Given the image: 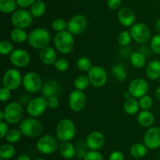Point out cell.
I'll return each mask as SVG.
<instances>
[{"label": "cell", "mask_w": 160, "mask_h": 160, "mask_svg": "<svg viewBox=\"0 0 160 160\" xmlns=\"http://www.w3.org/2000/svg\"><path fill=\"white\" fill-rule=\"evenodd\" d=\"M19 129L23 136L35 138L40 136L43 131V125L38 119L34 117L26 118L20 122Z\"/></svg>", "instance_id": "1"}, {"label": "cell", "mask_w": 160, "mask_h": 160, "mask_svg": "<svg viewBox=\"0 0 160 160\" xmlns=\"http://www.w3.org/2000/svg\"><path fill=\"white\" fill-rule=\"evenodd\" d=\"M75 45L74 35L68 31L56 33L54 37V45L56 50L62 54H68L73 50Z\"/></svg>", "instance_id": "2"}, {"label": "cell", "mask_w": 160, "mask_h": 160, "mask_svg": "<svg viewBox=\"0 0 160 160\" xmlns=\"http://www.w3.org/2000/svg\"><path fill=\"white\" fill-rule=\"evenodd\" d=\"M50 42V34L44 28H38L28 35V45L33 49L41 50L48 45Z\"/></svg>", "instance_id": "3"}, {"label": "cell", "mask_w": 160, "mask_h": 160, "mask_svg": "<svg viewBox=\"0 0 160 160\" xmlns=\"http://www.w3.org/2000/svg\"><path fill=\"white\" fill-rule=\"evenodd\" d=\"M76 135V125L70 119H62L56 125V136L59 141H70Z\"/></svg>", "instance_id": "4"}, {"label": "cell", "mask_w": 160, "mask_h": 160, "mask_svg": "<svg viewBox=\"0 0 160 160\" xmlns=\"http://www.w3.org/2000/svg\"><path fill=\"white\" fill-rule=\"evenodd\" d=\"M4 121L8 124L20 123L23 118V106L19 102L12 101L5 107L4 110Z\"/></svg>", "instance_id": "5"}, {"label": "cell", "mask_w": 160, "mask_h": 160, "mask_svg": "<svg viewBox=\"0 0 160 160\" xmlns=\"http://www.w3.org/2000/svg\"><path fill=\"white\" fill-rule=\"evenodd\" d=\"M59 143L56 136L46 134L40 136L36 144L38 151L43 155H51L59 150Z\"/></svg>", "instance_id": "6"}, {"label": "cell", "mask_w": 160, "mask_h": 160, "mask_svg": "<svg viewBox=\"0 0 160 160\" xmlns=\"http://www.w3.org/2000/svg\"><path fill=\"white\" fill-rule=\"evenodd\" d=\"M23 83V77L17 68H9L2 77V86L10 90H16Z\"/></svg>", "instance_id": "7"}, {"label": "cell", "mask_w": 160, "mask_h": 160, "mask_svg": "<svg viewBox=\"0 0 160 160\" xmlns=\"http://www.w3.org/2000/svg\"><path fill=\"white\" fill-rule=\"evenodd\" d=\"M132 39L139 44H145L151 39V31L144 23H135L130 28Z\"/></svg>", "instance_id": "8"}, {"label": "cell", "mask_w": 160, "mask_h": 160, "mask_svg": "<svg viewBox=\"0 0 160 160\" xmlns=\"http://www.w3.org/2000/svg\"><path fill=\"white\" fill-rule=\"evenodd\" d=\"M23 86L26 91L31 93H36L42 90V79L39 74L35 72H29L23 77Z\"/></svg>", "instance_id": "9"}, {"label": "cell", "mask_w": 160, "mask_h": 160, "mask_svg": "<svg viewBox=\"0 0 160 160\" xmlns=\"http://www.w3.org/2000/svg\"><path fill=\"white\" fill-rule=\"evenodd\" d=\"M48 108L47 99L45 97H37L31 99L27 104V112L31 117L38 118L42 115Z\"/></svg>", "instance_id": "10"}, {"label": "cell", "mask_w": 160, "mask_h": 160, "mask_svg": "<svg viewBox=\"0 0 160 160\" xmlns=\"http://www.w3.org/2000/svg\"><path fill=\"white\" fill-rule=\"evenodd\" d=\"M88 77L91 85L95 88L102 87L107 83L108 75L106 71L101 66H93L88 72Z\"/></svg>", "instance_id": "11"}, {"label": "cell", "mask_w": 160, "mask_h": 160, "mask_svg": "<svg viewBox=\"0 0 160 160\" xmlns=\"http://www.w3.org/2000/svg\"><path fill=\"white\" fill-rule=\"evenodd\" d=\"M33 21V16L26 9L16 10L11 16V23L14 28L25 29L30 27Z\"/></svg>", "instance_id": "12"}, {"label": "cell", "mask_w": 160, "mask_h": 160, "mask_svg": "<svg viewBox=\"0 0 160 160\" xmlns=\"http://www.w3.org/2000/svg\"><path fill=\"white\" fill-rule=\"evenodd\" d=\"M88 28V20L85 16L78 14L71 17L67 22V31L73 35H79L85 31Z\"/></svg>", "instance_id": "13"}, {"label": "cell", "mask_w": 160, "mask_h": 160, "mask_svg": "<svg viewBox=\"0 0 160 160\" xmlns=\"http://www.w3.org/2000/svg\"><path fill=\"white\" fill-rule=\"evenodd\" d=\"M68 104L70 109L75 112L81 111L86 106L87 97L84 91L75 89L70 93L68 97Z\"/></svg>", "instance_id": "14"}, {"label": "cell", "mask_w": 160, "mask_h": 160, "mask_svg": "<svg viewBox=\"0 0 160 160\" xmlns=\"http://www.w3.org/2000/svg\"><path fill=\"white\" fill-rule=\"evenodd\" d=\"M143 143L148 149L156 150L160 147V128L151 126L146 130L143 137Z\"/></svg>", "instance_id": "15"}, {"label": "cell", "mask_w": 160, "mask_h": 160, "mask_svg": "<svg viewBox=\"0 0 160 160\" xmlns=\"http://www.w3.org/2000/svg\"><path fill=\"white\" fill-rule=\"evenodd\" d=\"M10 63L16 67L23 68L31 62V55L23 49H16L9 54Z\"/></svg>", "instance_id": "16"}, {"label": "cell", "mask_w": 160, "mask_h": 160, "mask_svg": "<svg viewBox=\"0 0 160 160\" xmlns=\"http://www.w3.org/2000/svg\"><path fill=\"white\" fill-rule=\"evenodd\" d=\"M148 90V84L145 79L137 78L131 82L128 87V91L131 97L139 99L146 95Z\"/></svg>", "instance_id": "17"}, {"label": "cell", "mask_w": 160, "mask_h": 160, "mask_svg": "<svg viewBox=\"0 0 160 160\" xmlns=\"http://www.w3.org/2000/svg\"><path fill=\"white\" fill-rule=\"evenodd\" d=\"M106 137L102 132L95 130L88 135L86 138V145L90 150L98 151L104 146Z\"/></svg>", "instance_id": "18"}, {"label": "cell", "mask_w": 160, "mask_h": 160, "mask_svg": "<svg viewBox=\"0 0 160 160\" xmlns=\"http://www.w3.org/2000/svg\"><path fill=\"white\" fill-rule=\"evenodd\" d=\"M117 18L119 22L123 27L131 28L135 24V14L134 11L129 7H123L119 9L117 13Z\"/></svg>", "instance_id": "19"}, {"label": "cell", "mask_w": 160, "mask_h": 160, "mask_svg": "<svg viewBox=\"0 0 160 160\" xmlns=\"http://www.w3.org/2000/svg\"><path fill=\"white\" fill-rule=\"evenodd\" d=\"M39 59L41 62L45 65H54L57 61L56 50L52 47L47 45L39 52Z\"/></svg>", "instance_id": "20"}, {"label": "cell", "mask_w": 160, "mask_h": 160, "mask_svg": "<svg viewBox=\"0 0 160 160\" xmlns=\"http://www.w3.org/2000/svg\"><path fill=\"white\" fill-rule=\"evenodd\" d=\"M42 96L45 98H48L52 96H58L59 92V84L54 79H50L45 82L42 88Z\"/></svg>", "instance_id": "21"}, {"label": "cell", "mask_w": 160, "mask_h": 160, "mask_svg": "<svg viewBox=\"0 0 160 160\" xmlns=\"http://www.w3.org/2000/svg\"><path fill=\"white\" fill-rule=\"evenodd\" d=\"M59 152L61 156L65 159L71 160L76 156L77 149L70 141H65L59 144Z\"/></svg>", "instance_id": "22"}, {"label": "cell", "mask_w": 160, "mask_h": 160, "mask_svg": "<svg viewBox=\"0 0 160 160\" xmlns=\"http://www.w3.org/2000/svg\"><path fill=\"white\" fill-rule=\"evenodd\" d=\"M145 74L151 80H157L160 78V61L153 60L147 64L145 67Z\"/></svg>", "instance_id": "23"}, {"label": "cell", "mask_w": 160, "mask_h": 160, "mask_svg": "<svg viewBox=\"0 0 160 160\" xmlns=\"http://www.w3.org/2000/svg\"><path fill=\"white\" fill-rule=\"evenodd\" d=\"M138 122L142 127L149 128V127L152 126L155 122L154 115L149 110H142L138 113Z\"/></svg>", "instance_id": "24"}, {"label": "cell", "mask_w": 160, "mask_h": 160, "mask_svg": "<svg viewBox=\"0 0 160 160\" xmlns=\"http://www.w3.org/2000/svg\"><path fill=\"white\" fill-rule=\"evenodd\" d=\"M140 108L139 101L135 97H131L130 98L125 100L123 103V110L127 114L130 115H134L137 114Z\"/></svg>", "instance_id": "25"}, {"label": "cell", "mask_w": 160, "mask_h": 160, "mask_svg": "<svg viewBox=\"0 0 160 160\" xmlns=\"http://www.w3.org/2000/svg\"><path fill=\"white\" fill-rule=\"evenodd\" d=\"M147 152H148V147L144 144V143H134L130 148V153L131 156L138 159L144 158L146 155Z\"/></svg>", "instance_id": "26"}, {"label": "cell", "mask_w": 160, "mask_h": 160, "mask_svg": "<svg viewBox=\"0 0 160 160\" xmlns=\"http://www.w3.org/2000/svg\"><path fill=\"white\" fill-rule=\"evenodd\" d=\"M10 39L16 43H23L25 41H28V35L24 29L14 28L9 34Z\"/></svg>", "instance_id": "27"}, {"label": "cell", "mask_w": 160, "mask_h": 160, "mask_svg": "<svg viewBox=\"0 0 160 160\" xmlns=\"http://www.w3.org/2000/svg\"><path fill=\"white\" fill-rule=\"evenodd\" d=\"M16 155V148L12 144H2L0 146V158L3 160H9L13 158Z\"/></svg>", "instance_id": "28"}, {"label": "cell", "mask_w": 160, "mask_h": 160, "mask_svg": "<svg viewBox=\"0 0 160 160\" xmlns=\"http://www.w3.org/2000/svg\"><path fill=\"white\" fill-rule=\"evenodd\" d=\"M130 61L133 67L136 68H142L146 63L145 55L141 52H133L130 56Z\"/></svg>", "instance_id": "29"}, {"label": "cell", "mask_w": 160, "mask_h": 160, "mask_svg": "<svg viewBox=\"0 0 160 160\" xmlns=\"http://www.w3.org/2000/svg\"><path fill=\"white\" fill-rule=\"evenodd\" d=\"M46 11V5L42 0H36L31 6L30 12L34 17H41Z\"/></svg>", "instance_id": "30"}, {"label": "cell", "mask_w": 160, "mask_h": 160, "mask_svg": "<svg viewBox=\"0 0 160 160\" xmlns=\"http://www.w3.org/2000/svg\"><path fill=\"white\" fill-rule=\"evenodd\" d=\"M16 0H0V11L2 13H13L17 8Z\"/></svg>", "instance_id": "31"}, {"label": "cell", "mask_w": 160, "mask_h": 160, "mask_svg": "<svg viewBox=\"0 0 160 160\" xmlns=\"http://www.w3.org/2000/svg\"><path fill=\"white\" fill-rule=\"evenodd\" d=\"M112 72L119 82H124L128 78V73L123 64H117L112 67Z\"/></svg>", "instance_id": "32"}, {"label": "cell", "mask_w": 160, "mask_h": 160, "mask_svg": "<svg viewBox=\"0 0 160 160\" xmlns=\"http://www.w3.org/2000/svg\"><path fill=\"white\" fill-rule=\"evenodd\" d=\"M90 84L91 83L88 77V75H81L77 77L74 80V83H73L75 89L81 91H84V89H88Z\"/></svg>", "instance_id": "33"}, {"label": "cell", "mask_w": 160, "mask_h": 160, "mask_svg": "<svg viewBox=\"0 0 160 160\" xmlns=\"http://www.w3.org/2000/svg\"><path fill=\"white\" fill-rule=\"evenodd\" d=\"M77 67L81 72H88L89 70L93 66H92V61L88 57H87V56H81L77 61Z\"/></svg>", "instance_id": "34"}, {"label": "cell", "mask_w": 160, "mask_h": 160, "mask_svg": "<svg viewBox=\"0 0 160 160\" xmlns=\"http://www.w3.org/2000/svg\"><path fill=\"white\" fill-rule=\"evenodd\" d=\"M22 134L21 131L20 130V129H10L9 130V132L7 133L6 136V139L8 143H10V144H15V143L18 142L20 139H21Z\"/></svg>", "instance_id": "35"}, {"label": "cell", "mask_w": 160, "mask_h": 160, "mask_svg": "<svg viewBox=\"0 0 160 160\" xmlns=\"http://www.w3.org/2000/svg\"><path fill=\"white\" fill-rule=\"evenodd\" d=\"M131 35L130 31H123L117 36V42L122 46H128L131 42Z\"/></svg>", "instance_id": "36"}, {"label": "cell", "mask_w": 160, "mask_h": 160, "mask_svg": "<svg viewBox=\"0 0 160 160\" xmlns=\"http://www.w3.org/2000/svg\"><path fill=\"white\" fill-rule=\"evenodd\" d=\"M52 28L57 33L63 31H67V22L62 18H56L52 22Z\"/></svg>", "instance_id": "37"}, {"label": "cell", "mask_w": 160, "mask_h": 160, "mask_svg": "<svg viewBox=\"0 0 160 160\" xmlns=\"http://www.w3.org/2000/svg\"><path fill=\"white\" fill-rule=\"evenodd\" d=\"M13 50V45L9 41L2 40L0 42V53L3 56L9 55Z\"/></svg>", "instance_id": "38"}, {"label": "cell", "mask_w": 160, "mask_h": 160, "mask_svg": "<svg viewBox=\"0 0 160 160\" xmlns=\"http://www.w3.org/2000/svg\"><path fill=\"white\" fill-rule=\"evenodd\" d=\"M139 105L142 110H149L152 107L153 100L149 95H145L139 98Z\"/></svg>", "instance_id": "39"}, {"label": "cell", "mask_w": 160, "mask_h": 160, "mask_svg": "<svg viewBox=\"0 0 160 160\" xmlns=\"http://www.w3.org/2000/svg\"><path fill=\"white\" fill-rule=\"evenodd\" d=\"M150 47L153 53L160 55V34L153 36L150 41Z\"/></svg>", "instance_id": "40"}, {"label": "cell", "mask_w": 160, "mask_h": 160, "mask_svg": "<svg viewBox=\"0 0 160 160\" xmlns=\"http://www.w3.org/2000/svg\"><path fill=\"white\" fill-rule=\"evenodd\" d=\"M69 66H70V64H69L68 61L66 58H59L54 64L55 68L61 72H66L69 68Z\"/></svg>", "instance_id": "41"}, {"label": "cell", "mask_w": 160, "mask_h": 160, "mask_svg": "<svg viewBox=\"0 0 160 160\" xmlns=\"http://www.w3.org/2000/svg\"><path fill=\"white\" fill-rule=\"evenodd\" d=\"M84 160H104V158L98 151L90 150L87 152Z\"/></svg>", "instance_id": "42"}, {"label": "cell", "mask_w": 160, "mask_h": 160, "mask_svg": "<svg viewBox=\"0 0 160 160\" xmlns=\"http://www.w3.org/2000/svg\"><path fill=\"white\" fill-rule=\"evenodd\" d=\"M11 91L12 90L4 87V86L0 89V100L2 102H6L11 98V96H12Z\"/></svg>", "instance_id": "43"}, {"label": "cell", "mask_w": 160, "mask_h": 160, "mask_svg": "<svg viewBox=\"0 0 160 160\" xmlns=\"http://www.w3.org/2000/svg\"><path fill=\"white\" fill-rule=\"evenodd\" d=\"M47 103H48V108L51 109H56L59 105V100L58 96H52L47 98Z\"/></svg>", "instance_id": "44"}, {"label": "cell", "mask_w": 160, "mask_h": 160, "mask_svg": "<svg viewBox=\"0 0 160 160\" xmlns=\"http://www.w3.org/2000/svg\"><path fill=\"white\" fill-rule=\"evenodd\" d=\"M124 155L120 151H113L109 155L108 160H124Z\"/></svg>", "instance_id": "45"}, {"label": "cell", "mask_w": 160, "mask_h": 160, "mask_svg": "<svg viewBox=\"0 0 160 160\" xmlns=\"http://www.w3.org/2000/svg\"><path fill=\"white\" fill-rule=\"evenodd\" d=\"M122 0H107V6L112 10H117L120 8Z\"/></svg>", "instance_id": "46"}, {"label": "cell", "mask_w": 160, "mask_h": 160, "mask_svg": "<svg viewBox=\"0 0 160 160\" xmlns=\"http://www.w3.org/2000/svg\"><path fill=\"white\" fill-rule=\"evenodd\" d=\"M9 130V129L7 122H5V121H1L0 122V138L2 139V138L6 137Z\"/></svg>", "instance_id": "47"}, {"label": "cell", "mask_w": 160, "mask_h": 160, "mask_svg": "<svg viewBox=\"0 0 160 160\" xmlns=\"http://www.w3.org/2000/svg\"><path fill=\"white\" fill-rule=\"evenodd\" d=\"M17 3V6H19L21 8H28L31 7L33 3L36 0H16Z\"/></svg>", "instance_id": "48"}, {"label": "cell", "mask_w": 160, "mask_h": 160, "mask_svg": "<svg viewBox=\"0 0 160 160\" xmlns=\"http://www.w3.org/2000/svg\"><path fill=\"white\" fill-rule=\"evenodd\" d=\"M87 151L84 148H78L77 149V153H76V157L78 158V159H84V157H85L86 154H87Z\"/></svg>", "instance_id": "49"}, {"label": "cell", "mask_w": 160, "mask_h": 160, "mask_svg": "<svg viewBox=\"0 0 160 160\" xmlns=\"http://www.w3.org/2000/svg\"><path fill=\"white\" fill-rule=\"evenodd\" d=\"M17 160H31V158L27 154H21V155H19Z\"/></svg>", "instance_id": "50"}, {"label": "cell", "mask_w": 160, "mask_h": 160, "mask_svg": "<svg viewBox=\"0 0 160 160\" xmlns=\"http://www.w3.org/2000/svg\"><path fill=\"white\" fill-rule=\"evenodd\" d=\"M155 96H156V100L160 101V86H159L156 89V93H155Z\"/></svg>", "instance_id": "51"}, {"label": "cell", "mask_w": 160, "mask_h": 160, "mask_svg": "<svg viewBox=\"0 0 160 160\" xmlns=\"http://www.w3.org/2000/svg\"><path fill=\"white\" fill-rule=\"evenodd\" d=\"M155 28H156L158 34H160V19H159V20L156 21V24H155Z\"/></svg>", "instance_id": "52"}, {"label": "cell", "mask_w": 160, "mask_h": 160, "mask_svg": "<svg viewBox=\"0 0 160 160\" xmlns=\"http://www.w3.org/2000/svg\"><path fill=\"white\" fill-rule=\"evenodd\" d=\"M123 97H125V99H128V98H130V97H131V94H130V93H129V91H125V92H123Z\"/></svg>", "instance_id": "53"}, {"label": "cell", "mask_w": 160, "mask_h": 160, "mask_svg": "<svg viewBox=\"0 0 160 160\" xmlns=\"http://www.w3.org/2000/svg\"><path fill=\"white\" fill-rule=\"evenodd\" d=\"M1 121H4V111H3V110L0 111V122Z\"/></svg>", "instance_id": "54"}, {"label": "cell", "mask_w": 160, "mask_h": 160, "mask_svg": "<svg viewBox=\"0 0 160 160\" xmlns=\"http://www.w3.org/2000/svg\"><path fill=\"white\" fill-rule=\"evenodd\" d=\"M34 160H45V159L43 158H34Z\"/></svg>", "instance_id": "55"}, {"label": "cell", "mask_w": 160, "mask_h": 160, "mask_svg": "<svg viewBox=\"0 0 160 160\" xmlns=\"http://www.w3.org/2000/svg\"><path fill=\"white\" fill-rule=\"evenodd\" d=\"M71 160H80V159H71Z\"/></svg>", "instance_id": "56"}, {"label": "cell", "mask_w": 160, "mask_h": 160, "mask_svg": "<svg viewBox=\"0 0 160 160\" xmlns=\"http://www.w3.org/2000/svg\"><path fill=\"white\" fill-rule=\"evenodd\" d=\"M159 83H160V78H159Z\"/></svg>", "instance_id": "57"}, {"label": "cell", "mask_w": 160, "mask_h": 160, "mask_svg": "<svg viewBox=\"0 0 160 160\" xmlns=\"http://www.w3.org/2000/svg\"><path fill=\"white\" fill-rule=\"evenodd\" d=\"M0 160H3V159H2V158H0Z\"/></svg>", "instance_id": "58"}, {"label": "cell", "mask_w": 160, "mask_h": 160, "mask_svg": "<svg viewBox=\"0 0 160 160\" xmlns=\"http://www.w3.org/2000/svg\"><path fill=\"white\" fill-rule=\"evenodd\" d=\"M159 2H160V0H159Z\"/></svg>", "instance_id": "59"}]
</instances>
